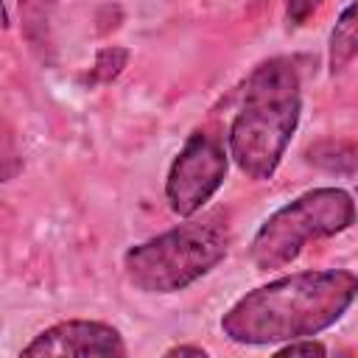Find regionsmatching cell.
<instances>
[{
  "mask_svg": "<svg viewBox=\"0 0 358 358\" xmlns=\"http://www.w3.org/2000/svg\"><path fill=\"white\" fill-rule=\"evenodd\" d=\"M129 62V50L126 48H117V45H109V48H101L95 53V64H92V81L95 84H109L115 81L123 67Z\"/></svg>",
  "mask_w": 358,
  "mask_h": 358,
  "instance_id": "10",
  "label": "cell"
},
{
  "mask_svg": "<svg viewBox=\"0 0 358 358\" xmlns=\"http://www.w3.org/2000/svg\"><path fill=\"white\" fill-rule=\"evenodd\" d=\"M22 171V151L14 129L0 117V182L14 179Z\"/></svg>",
  "mask_w": 358,
  "mask_h": 358,
  "instance_id": "11",
  "label": "cell"
},
{
  "mask_svg": "<svg viewBox=\"0 0 358 358\" xmlns=\"http://www.w3.org/2000/svg\"><path fill=\"white\" fill-rule=\"evenodd\" d=\"M227 157L221 137L213 131H193L185 140L165 179V196L176 215L190 218L215 196L227 179Z\"/></svg>",
  "mask_w": 358,
  "mask_h": 358,
  "instance_id": "5",
  "label": "cell"
},
{
  "mask_svg": "<svg viewBox=\"0 0 358 358\" xmlns=\"http://www.w3.org/2000/svg\"><path fill=\"white\" fill-rule=\"evenodd\" d=\"M308 159L324 171L333 173H347L352 176L355 171V145L352 143H336V140H324L319 145H313L308 151Z\"/></svg>",
  "mask_w": 358,
  "mask_h": 358,
  "instance_id": "8",
  "label": "cell"
},
{
  "mask_svg": "<svg viewBox=\"0 0 358 358\" xmlns=\"http://www.w3.org/2000/svg\"><path fill=\"white\" fill-rule=\"evenodd\" d=\"M0 218H3V207H0Z\"/></svg>",
  "mask_w": 358,
  "mask_h": 358,
  "instance_id": "16",
  "label": "cell"
},
{
  "mask_svg": "<svg viewBox=\"0 0 358 358\" xmlns=\"http://www.w3.org/2000/svg\"><path fill=\"white\" fill-rule=\"evenodd\" d=\"M229 252V229L221 215L179 224L123 255L129 282L145 294H173L213 271Z\"/></svg>",
  "mask_w": 358,
  "mask_h": 358,
  "instance_id": "3",
  "label": "cell"
},
{
  "mask_svg": "<svg viewBox=\"0 0 358 358\" xmlns=\"http://www.w3.org/2000/svg\"><path fill=\"white\" fill-rule=\"evenodd\" d=\"M165 355H196V358H204L207 350L204 347H193V344H179V347H171Z\"/></svg>",
  "mask_w": 358,
  "mask_h": 358,
  "instance_id": "14",
  "label": "cell"
},
{
  "mask_svg": "<svg viewBox=\"0 0 358 358\" xmlns=\"http://www.w3.org/2000/svg\"><path fill=\"white\" fill-rule=\"evenodd\" d=\"M358 8L355 3H350L341 17L336 20V28L330 34V53H327V64H330V76H338L341 70H347L358 53Z\"/></svg>",
  "mask_w": 358,
  "mask_h": 358,
  "instance_id": "7",
  "label": "cell"
},
{
  "mask_svg": "<svg viewBox=\"0 0 358 358\" xmlns=\"http://www.w3.org/2000/svg\"><path fill=\"white\" fill-rule=\"evenodd\" d=\"M322 3H324V0H288V3H285V20H288V25H291V28L305 25L308 17H310L313 11H319Z\"/></svg>",
  "mask_w": 358,
  "mask_h": 358,
  "instance_id": "12",
  "label": "cell"
},
{
  "mask_svg": "<svg viewBox=\"0 0 358 358\" xmlns=\"http://www.w3.org/2000/svg\"><path fill=\"white\" fill-rule=\"evenodd\" d=\"M22 11V31L34 48H45L48 42V11L50 0H20Z\"/></svg>",
  "mask_w": 358,
  "mask_h": 358,
  "instance_id": "9",
  "label": "cell"
},
{
  "mask_svg": "<svg viewBox=\"0 0 358 358\" xmlns=\"http://www.w3.org/2000/svg\"><path fill=\"white\" fill-rule=\"evenodd\" d=\"M358 280L344 268L296 271L243 294L221 319L235 344H277L316 336L352 305Z\"/></svg>",
  "mask_w": 358,
  "mask_h": 358,
  "instance_id": "1",
  "label": "cell"
},
{
  "mask_svg": "<svg viewBox=\"0 0 358 358\" xmlns=\"http://www.w3.org/2000/svg\"><path fill=\"white\" fill-rule=\"evenodd\" d=\"M0 28H8V11H6L3 0H0Z\"/></svg>",
  "mask_w": 358,
  "mask_h": 358,
  "instance_id": "15",
  "label": "cell"
},
{
  "mask_svg": "<svg viewBox=\"0 0 358 358\" xmlns=\"http://www.w3.org/2000/svg\"><path fill=\"white\" fill-rule=\"evenodd\" d=\"M299 73L288 59L263 62L243 87L227 134V154L255 182L271 179L299 123Z\"/></svg>",
  "mask_w": 358,
  "mask_h": 358,
  "instance_id": "2",
  "label": "cell"
},
{
  "mask_svg": "<svg viewBox=\"0 0 358 358\" xmlns=\"http://www.w3.org/2000/svg\"><path fill=\"white\" fill-rule=\"evenodd\" d=\"M355 221L352 196L341 187H316L271 213L252 241V263L260 271L282 268L299 257L302 246L350 229Z\"/></svg>",
  "mask_w": 358,
  "mask_h": 358,
  "instance_id": "4",
  "label": "cell"
},
{
  "mask_svg": "<svg viewBox=\"0 0 358 358\" xmlns=\"http://www.w3.org/2000/svg\"><path fill=\"white\" fill-rule=\"evenodd\" d=\"M22 355H78V358H120L126 355V344L117 327L103 322H87V319H70L59 322L39 336L28 347H22Z\"/></svg>",
  "mask_w": 358,
  "mask_h": 358,
  "instance_id": "6",
  "label": "cell"
},
{
  "mask_svg": "<svg viewBox=\"0 0 358 358\" xmlns=\"http://www.w3.org/2000/svg\"><path fill=\"white\" fill-rule=\"evenodd\" d=\"M277 355H327V350H324V344H319V341H313V338H294V341H288Z\"/></svg>",
  "mask_w": 358,
  "mask_h": 358,
  "instance_id": "13",
  "label": "cell"
}]
</instances>
